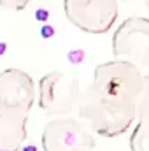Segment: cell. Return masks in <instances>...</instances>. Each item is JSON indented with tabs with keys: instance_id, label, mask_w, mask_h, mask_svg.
I'll use <instances>...</instances> for the list:
<instances>
[{
	"instance_id": "4",
	"label": "cell",
	"mask_w": 149,
	"mask_h": 151,
	"mask_svg": "<svg viewBox=\"0 0 149 151\" xmlns=\"http://www.w3.org/2000/svg\"><path fill=\"white\" fill-rule=\"evenodd\" d=\"M81 83L77 76L70 72L53 70L42 76L39 81V107L47 114L65 116L79 102Z\"/></svg>"
},
{
	"instance_id": "5",
	"label": "cell",
	"mask_w": 149,
	"mask_h": 151,
	"mask_svg": "<svg viewBox=\"0 0 149 151\" xmlns=\"http://www.w3.org/2000/svg\"><path fill=\"white\" fill-rule=\"evenodd\" d=\"M67 19L86 34L109 32L119 14L117 0H63Z\"/></svg>"
},
{
	"instance_id": "8",
	"label": "cell",
	"mask_w": 149,
	"mask_h": 151,
	"mask_svg": "<svg viewBox=\"0 0 149 151\" xmlns=\"http://www.w3.org/2000/svg\"><path fill=\"white\" fill-rule=\"evenodd\" d=\"M32 0H0V7L5 11H23Z\"/></svg>"
},
{
	"instance_id": "3",
	"label": "cell",
	"mask_w": 149,
	"mask_h": 151,
	"mask_svg": "<svg viewBox=\"0 0 149 151\" xmlns=\"http://www.w3.org/2000/svg\"><path fill=\"white\" fill-rule=\"evenodd\" d=\"M112 53L117 62H128L140 72L149 67V23L144 16L125 19L112 35Z\"/></svg>"
},
{
	"instance_id": "7",
	"label": "cell",
	"mask_w": 149,
	"mask_h": 151,
	"mask_svg": "<svg viewBox=\"0 0 149 151\" xmlns=\"http://www.w3.org/2000/svg\"><path fill=\"white\" fill-rule=\"evenodd\" d=\"M148 100L142 97L139 107V121L130 137V150L132 151H148Z\"/></svg>"
},
{
	"instance_id": "1",
	"label": "cell",
	"mask_w": 149,
	"mask_h": 151,
	"mask_svg": "<svg viewBox=\"0 0 149 151\" xmlns=\"http://www.w3.org/2000/svg\"><path fill=\"white\" fill-rule=\"evenodd\" d=\"M146 76L128 62H105L93 72V83L81 91L79 121L100 137L125 134L139 116Z\"/></svg>"
},
{
	"instance_id": "6",
	"label": "cell",
	"mask_w": 149,
	"mask_h": 151,
	"mask_svg": "<svg viewBox=\"0 0 149 151\" xmlns=\"http://www.w3.org/2000/svg\"><path fill=\"white\" fill-rule=\"evenodd\" d=\"M95 137L75 118H58L42 130L44 151H95Z\"/></svg>"
},
{
	"instance_id": "2",
	"label": "cell",
	"mask_w": 149,
	"mask_h": 151,
	"mask_svg": "<svg viewBox=\"0 0 149 151\" xmlns=\"http://www.w3.org/2000/svg\"><path fill=\"white\" fill-rule=\"evenodd\" d=\"M34 104L35 84L25 70L5 69L0 72V151L23 148Z\"/></svg>"
}]
</instances>
